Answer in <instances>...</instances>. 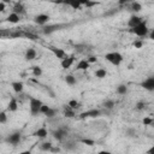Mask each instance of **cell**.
Returning <instances> with one entry per match:
<instances>
[{"label":"cell","mask_w":154,"mask_h":154,"mask_svg":"<svg viewBox=\"0 0 154 154\" xmlns=\"http://www.w3.org/2000/svg\"><path fill=\"white\" fill-rule=\"evenodd\" d=\"M11 88H12V90H13L14 93L19 94V93H22V91H23V89H24V84H23V82L14 81V82H12V83H11Z\"/></svg>","instance_id":"14"},{"label":"cell","mask_w":154,"mask_h":154,"mask_svg":"<svg viewBox=\"0 0 154 154\" xmlns=\"http://www.w3.org/2000/svg\"><path fill=\"white\" fill-rule=\"evenodd\" d=\"M132 46H134L135 48H142V47H143V41H142V40H135V41L132 42Z\"/></svg>","instance_id":"37"},{"label":"cell","mask_w":154,"mask_h":154,"mask_svg":"<svg viewBox=\"0 0 154 154\" xmlns=\"http://www.w3.org/2000/svg\"><path fill=\"white\" fill-rule=\"evenodd\" d=\"M52 148H53V144H52V142H49V141L42 142V143L40 144V149L43 150V152H51Z\"/></svg>","instance_id":"25"},{"label":"cell","mask_w":154,"mask_h":154,"mask_svg":"<svg viewBox=\"0 0 154 154\" xmlns=\"http://www.w3.org/2000/svg\"><path fill=\"white\" fill-rule=\"evenodd\" d=\"M102 106H103V108H106V109H113L114 106H116V102H114L112 99H107V100H105V101L102 102Z\"/></svg>","instance_id":"24"},{"label":"cell","mask_w":154,"mask_h":154,"mask_svg":"<svg viewBox=\"0 0 154 154\" xmlns=\"http://www.w3.org/2000/svg\"><path fill=\"white\" fill-rule=\"evenodd\" d=\"M141 87L147 91H153L154 90V76H149L144 81H142Z\"/></svg>","instance_id":"7"},{"label":"cell","mask_w":154,"mask_h":154,"mask_svg":"<svg viewBox=\"0 0 154 154\" xmlns=\"http://www.w3.org/2000/svg\"><path fill=\"white\" fill-rule=\"evenodd\" d=\"M89 66H90V63H89L87 59H82V60H79V61L77 63V65H76V70L85 71V70L89 69Z\"/></svg>","instance_id":"13"},{"label":"cell","mask_w":154,"mask_h":154,"mask_svg":"<svg viewBox=\"0 0 154 154\" xmlns=\"http://www.w3.org/2000/svg\"><path fill=\"white\" fill-rule=\"evenodd\" d=\"M48 48H49V51L55 55V58H58V59H60V60L67 57L66 52H65L63 48H58V47H53V46H51V47H48Z\"/></svg>","instance_id":"9"},{"label":"cell","mask_w":154,"mask_h":154,"mask_svg":"<svg viewBox=\"0 0 154 154\" xmlns=\"http://www.w3.org/2000/svg\"><path fill=\"white\" fill-rule=\"evenodd\" d=\"M125 136H126V137H130V138L136 137V136H137L136 129H134V128H128V129L125 130Z\"/></svg>","instance_id":"28"},{"label":"cell","mask_w":154,"mask_h":154,"mask_svg":"<svg viewBox=\"0 0 154 154\" xmlns=\"http://www.w3.org/2000/svg\"><path fill=\"white\" fill-rule=\"evenodd\" d=\"M75 116H76L75 109L71 108L69 105H66V106L64 107V117H66V118H73Z\"/></svg>","instance_id":"20"},{"label":"cell","mask_w":154,"mask_h":154,"mask_svg":"<svg viewBox=\"0 0 154 154\" xmlns=\"http://www.w3.org/2000/svg\"><path fill=\"white\" fill-rule=\"evenodd\" d=\"M52 135H53V137L58 141V142H63L64 140H65V137L67 136V130L65 129V128H58V129H55L53 132H52Z\"/></svg>","instance_id":"5"},{"label":"cell","mask_w":154,"mask_h":154,"mask_svg":"<svg viewBox=\"0 0 154 154\" xmlns=\"http://www.w3.org/2000/svg\"><path fill=\"white\" fill-rule=\"evenodd\" d=\"M36 57H37V52H36L34 48H26V51H25V53H24L25 60L31 61V60L36 59Z\"/></svg>","instance_id":"12"},{"label":"cell","mask_w":154,"mask_h":154,"mask_svg":"<svg viewBox=\"0 0 154 154\" xmlns=\"http://www.w3.org/2000/svg\"><path fill=\"white\" fill-rule=\"evenodd\" d=\"M148 36H149V38H150V40H153V41H154V28H153V29L149 31Z\"/></svg>","instance_id":"43"},{"label":"cell","mask_w":154,"mask_h":154,"mask_svg":"<svg viewBox=\"0 0 154 154\" xmlns=\"http://www.w3.org/2000/svg\"><path fill=\"white\" fill-rule=\"evenodd\" d=\"M73 63H75V55L72 54V55H67L66 58L61 59L60 65H61V67H63L64 70H67V69H70V67L72 66Z\"/></svg>","instance_id":"10"},{"label":"cell","mask_w":154,"mask_h":154,"mask_svg":"<svg viewBox=\"0 0 154 154\" xmlns=\"http://www.w3.org/2000/svg\"><path fill=\"white\" fill-rule=\"evenodd\" d=\"M6 11V4L0 1V12H5Z\"/></svg>","instance_id":"41"},{"label":"cell","mask_w":154,"mask_h":154,"mask_svg":"<svg viewBox=\"0 0 154 154\" xmlns=\"http://www.w3.org/2000/svg\"><path fill=\"white\" fill-rule=\"evenodd\" d=\"M116 91H117V94H119V95H125V94L128 93V87H126L125 84H119V85L117 87Z\"/></svg>","instance_id":"29"},{"label":"cell","mask_w":154,"mask_h":154,"mask_svg":"<svg viewBox=\"0 0 154 154\" xmlns=\"http://www.w3.org/2000/svg\"><path fill=\"white\" fill-rule=\"evenodd\" d=\"M87 60H88L90 64H93V63H96V61H97V58H96L95 55H89V57L87 58Z\"/></svg>","instance_id":"39"},{"label":"cell","mask_w":154,"mask_h":154,"mask_svg":"<svg viewBox=\"0 0 154 154\" xmlns=\"http://www.w3.org/2000/svg\"><path fill=\"white\" fill-rule=\"evenodd\" d=\"M129 31H130L131 34L138 36V37H146V36H148V34H149V29H148V26H147V22H146V20H143L141 24L136 25L135 28H130Z\"/></svg>","instance_id":"1"},{"label":"cell","mask_w":154,"mask_h":154,"mask_svg":"<svg viewBox=\"0 0 154 154\" xmlns=\"http://www.w3.org/2000/svg\"><path fill=\"white\" fill-rule=\"evenodd\" d=\"M144 107H146V102H144V101H138V102H136V105H135V108H136L137 111H142V109H144Z\"/></svg>","instance_id":"35"},{"label":"cell","mask_w":154,"mask_h":154,"mask_svg":"<svg viewBox=\"0 0 154 154\" xmlns=\"http://www.w3.org/2000/svg\"><path fill=\"white\" fill-rule=\"evenodd\" d=\"M20 140H22V135H20V132H19V131H14V132L10 134V135L6 137V140H5V141H6L8 144L17 146V144H19Z\"/></svg>","instance_id":"4"},{"label":"cell","mask_w":154,"mask_h":154,"mask_svg":"<svg viewBox=\"0 0 154 154\" xmlns=\"http://www.w3.org/2000/svg\"><path fill=\"white\" fill-rule=\"evenodd\" d=\"M79 1H81V4H82V6H85V5H87V4H88V2L90 1V0H79Z\"/></svg>","instance_id":"46"},{"label":"cell","mask_w":154,"mask_h":154,"mask_svg":"<svg viewBox=\"0 0 154 154\" xmlns=\"http://www.w3.org/2000/svg\"><path fill=\"white\" fill-rule=\"evenodd\" d=\"M31 73L35 76V77H40L42 75V69L40 66H32L31 67Z\"/></svg>","instance_id":"32"},{"label":"cell","mask_w":154,"mask_h":154,"mask_svg":"<svg viewBox=\"0 0 154 154\" xmlns=\"http://www.w3.org/2000/svg\"><path fill=\"white\" fill-rule=\"evenodd\" d=\"M32 135L35 137H38V138H46L48 136V130L45 126H42V128H38L36 131H34Z\"/></svg>","instance_id":"15"},{"label":"cell","mask_w":154,"mask_h":154,"mask_svg":"<svg viewBox=\"0 0 154 154\" xmlns=\"http://www.w3.org/2000/svg\"><path fill=\"white\" fill-rule=\"evenodd\" d=\"M12 12H16V13H18V14H23V13L25 12V7H24V5H23L22 2H17V4L12 7Z\"/></svg>","instance_id":"19"},{"label":"cell","mask_w":154,"mask_h":154,"mask_svg":"<svg viewBox=\"0 0 154 154\" xmlns=\"http://www.w3.org/2000/svg\"><path fill=\"white\" fill-rule=\"evenodd\" d=\"M147 153H148V154H154V146H152V147L147 150Z\"/></svg>","instance_id":"45"},{"label":"cell","mask_w":154,"mask_h":154,"mask_svg":"<svg viewBox=\"0 0 154 154\" xmlns=\"http://www.w3.org/2000/svg\"><path fill=\"white\" fill-rule=\"evenodd\" d=\"M67 105H69L71 108H73L75 111H76L77 108H79V107H81V103H79V102H78L76 99H71V100H69Z\"/></svg>","instance_id":"31"},{"label":"cell","mask_w":154,"mask_h":154,"mask_svg":"<svg viewBox=\"0 0 154 154\" xmlns=\"http://www.w3.org/2000/svg\"><path fill=\"white\" fill-rule=\"evenodd\" d=\"M153 118L152 117H144L143 119H142V124L143 125H146V126H149V125H152L153 124Z\"/></svg>","instance_id":"33"},{"label":"cell","mask_w":154,"mask_h":154,"mask_svg":"<svg viewBox=\"0 0 154 154\" xmlns=\"http://www.w3.org/2000/svg\"><path fill=\"white\" fill-rule=\"evenodd\" d=\"M51 152H60V148H54V147H53V148L51 149Z\"/></svg>","instance_id":"48"},{"label":"cell","mask_w":154,"mask_h":154,"mask_svg":"<svg viewBox=\"0 0 154 154\" xmlns=\"http://www.w3.org/2000/svg\"><path fill=\"white\" fill-rule=\"evenodd\" d=\"M129 8H130V11H132L134 13H137V12H140V11L142 10V5H141L140 2H137V1H132V2L130 4Z\"/></svg>","instance_id":"22"},{"label":"cell","mask_w":154,"mask_h":154,"mask_svg":"<svg viewBox=\"0 0 154 154\" xmlns=\"http://www.w3.org/2000/svg\"><path fill=\"white\" fill-rule=\"evenodd\" d=\"M24 36L28 37V38H30V40H36L37 38V36L34 35V34H31V32H24Z\"/></svg>","instance_id":"38"},{"label":"cell","mask_w":154,"mask_h":154,"mask_svg":"<svg viewBox=\"0 0 154 154\" xmlns=\"http://www.w3.org/2000/svg\"><path fill=\"white\" fill-rule=\"evenodd\" d=\"M95 77L96 78H99V79H103V78H106L107 77V71L105 70V69H102V67H100V69H97L96 71H95Z\"/></svg>","instance_id":"23"},{"label":"cell","mask_w":154,"mask_h":154,"mask_svg":"<svg viewBox=\"0 0 154 154\" xmlns=\"http://www.w3.org/2000/svg\"><path fill=\"white\" fill-rule=\"evenodd\" d=\"M60 28V25H48V26H45L43 28V34H51V32H53V31H55L57 29H59Z\"/></svg>","instance_id":"27"},{"label":"cell","mask_w":154,"mask_h":154,"mask_svg":"<svg viewBox=\"0 0 154 154\" xmlns=\"http://www.w3.org/2000/svg\"><path fill=\"white\" fill-rule=\"evenodd\" d=\"M105 59L109 63V64H112V65H114V66H119L122 63H123V55H122V53H119V52H117V51H113V52H108V53H106L105 54Z\"/></svg>","instance_id":"2"},{"label":"cell","mask_w":154,"mask_h":154,"mask_svg":"<svg viewBox=\"0 0 154 154\" xmlns=\"http://www.w3.org/2000/svg\"><path fill=\"white\" fill-rule=\"evenodd\" d=\"M47 118H54L57 116V109L55 108H52V107H48V109L45 112V114Z\"/></svg>","instance_id":"30"},{"label":"cell","mask_w":154,"mask_h":154,"mask_svg":"<svg viewBox=\"0 0 154 154\" xmlns=\"http://www.w3.org/2000/svg\"><path fill=\"white\" fill-rule=\"evenodd\" d=\"M129 2V0H118V4L119 5H125V4H128Z\"/></svg>","instance_id":"44"},{"label":"cell","mask_w":154,"mask_h":154,"mask_svg":"<svg viewBox=\"0 0 154 154\" xmlns=\"http://www.w3.org/2000/svg\"><path fill=\"white\" fill-rule=\"evenodd\" d=\"M64 4L67 5V6H70L73 10H78V8L82 7V4H81L79 0H64Z\"/></svg>","instance_id":"17"},{"label":"cell","mask_w":154,"mask_h":154,"mask_svg":"<svg viewBox=\"0 0 154 154\" xmlns=\"http://www.w3.org/2000/svg\"><path fill=\"white\" fill-rule=\"evenodd\" d=\"M101 114V111L100 109H96V108H93V109H89V111H85V112H82L81 113V118H96Z\"/></svg>","instance_id":"11"},{"label":"cell","mask_w":154,"mask_h":154,"mask_svg":"<svg viewBox=\"0 0 154 154\" xmlns=\"http://www.w3.org/2000/svg\"><path fill=\"white\" fill-rule=\"evenodd\" d=\"M6 122H7V114H6L5 111H1L0 112V123L1 124H5Z\"/></svg>","instance_id":"36"},{"label":"cell","mask_w":154,"mask_h":154,"mask_svg":"<svg viewBox=\"0 0 154 154\" xmlns=\"http://www.w3.org/2000/svg\"><path fill=\"white\" fill-rule=\"evenodd\" d=\"M43 102L40 100V99H36V97H30L29 99V109H30V113L31 116H37L41 113V107H42Z\"/></svg>","instance_id":"3"},{"label":"cell","mask_w":154,"mask_h":154,"mask_svg":"<svg viewBox=\"0 0 154 154\" xmlns=\"http://www.w3.org/2000/svg\"><path fill=\"white\" fill-rule=\"evenodd\" d=\"M143 20H144V19H143L142 17H140V16H137V14H132V16H130V18L128 19V26H129V28H135L136 25L141 24Z\"/></svg>","instance_id":"8"},{"label":"cell","mask_w":154,"mask_h":154,"mask_svg":"<svg viewBox=\"0 0 154 154\" xmlns=\"http://www.w3.org/2000/svg\"><path fill=\"white\" fill-rule=\"evenodd\" d=\"M48 107H49L48 105L43 103V105H42V107H41V113H42V114H45V112H46V111L48 109Z\"/></svg>","instance_id":"42"},{"label":"cell","mask_w":154,"mask_h":154,"mask_svg":"<svg viewBox=\"0 0 154 154\" xmlns=\"http://www.w3.org/2000/svg\"><path fill=\"white\" fill-rule=\"evenodd\" d=\"M64 149L67 150V152H73L77 149V143L76 142H71V141H67L65 144H63Z\"/></svg>","instance_id":"21"},{"label":"cell","mask_w":154,"mask_h":154,"mask_svg":"<svg viewBox=\"0 0 154 154\" xmlns=\"http://www.w3.org/2000/svg\"><path fill=\"white\" fill-rule=\"evenodd\" d=\"M53 2H54V4L60 5V4H64V0H53Z\"/></svg>","instance_id":"47"},{"label":"cell","mask_w":154,"mask_h":154,"mask_svg":"<svg viewBox=\"0 0 154 154\" xmlns=\"http://www.w3.org/2000/svg\"><path fill=\"white\" fill-rule=\"evenodd\" d=\"M7 22L8 23H11V24H17V23H19V20H20V14H18V13H16V12H11L8 16H7Z\"/></svg>","instance_id":"16"},{"label":"cell","mask_w":154,"mask_h":154,"mask_svg":"<svg viewBox=\"0 0 154 154\" xmlns=\"http://www.w3.org/2000/svg\"><path fill=\"white\" fill-rule=\"evenodd\" d=\"M152 126H153V128H154V120H153V124H152Z\"/></svg>","instance_id":"50"},{"label":"cell","mask_w":154,"mask_h":154,"mask_svg":"<svg viewBox=\"0 0 154 154\" xmlns=\"http://www.w3.org/2000/svg\"><path fill=\"white\" fill-rule=\"evenodd\" d=\"M0 1H2V2H5V4H10L12 0H0Z\"/></svg>","instance_id":"49"},{"label":"cell","mask_w":154,"mask_h":154,"mask_svg":"<svg viewBox=\"0 0 154 154\" xmlns=\"http://www.w3.org/2000/svg\"><path fill=\"white\" fill-rule=\"evenodd\" d=\"M79 142L83 143V144H87V146H94L95 144V141L91 140V138H82Z\"/></svg>","instance_id":"34"},{"label":"cell","mask_w":154,"mask_h":154,"mask_svg":"<svg viewBox=\"0 0 154 154\" xmlns=\"http://www.w3.org/2000/svg\"><path fill=\"white\" fill-rule=\"evenodd\" d=\"M99 2H96V1H93V0H90L87 5H85V7H88V8H90V7H93V6H95V5H97Z\"/></svg>","instance_id":"40"},{"label":"cell","mask_w":154,"mask_h":154,"mask_svg":"<svg viewBox=\"0 0 154 154\" xmlns=\"http://www.w3.org/2000/svg\"><path fill=\"white\" fill-rule=\"evenodd\" d=\"M7 109L10 112H16L18 109V101L16 97H11L10 101H8V105H7Z\"/></svg>","instance_id":"18"},{"label":"cell","mask_w":154,"mask_h":154,"mask_svg":"<svg viewBox=\"0 0 154 154\" xmlns=\"http://www.w3.org/2000/svg\"><path fill=\"white\" fill-rule=\"evenodd\" d=\"M34 23L37 24V25H41V26H45L48 22H49V16L46 14V13H38L34 17Z\"/></svg>","instance_id":"6"},{"label":"cell","mask_w":154,"mask_h":154,"mask_svg":"<svg viewBox=\"0 0 154 154\" xmlns=\"http://www.w3.org/2000/svg\"><path fill=\"white\" fill-rule=\"evenodd\" d=\"M65 83L67 85H75L77 83V79H76V77L73 75H66L65 76Z\"/></svg>","instance_id":"26"}]
</instances>
